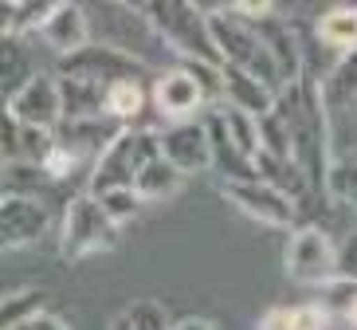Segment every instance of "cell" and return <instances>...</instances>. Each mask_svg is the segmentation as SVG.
I'll return each instance as SVG.
<instances>
[{
	"label": "cell",
	"instance_id": "6da1fadb",
	"mask_svg": "<svg viewBox=\"0 0 357 330\" xmlns=\"http://www.w3.org/2000/svg\"><path fill=\"white\" fill-rule=\"evenodd\" d=\"M279 110H283L287 126H291V146H294V165L306 177L314 197L330 193V107L322 95V79L314 71H306L294 87H287L279 95Z\"/></svg>",
	"mask_w": 357,
	"mask_h": 330
},
{
	"label": "cell",
	"instance_id": "7a4b0ae2",
	"mask_svg": "<svg viewBox=\"0 0 357 330\" xmlns=\"http://www.w3.org/2000/svg\"><path fill=\"white\" fill-rule=\"evenodd\" d=\"M142 12H146L153 36L177 55V63L224 67L216 40H212L208 8H200L192 0H149V4H142Z\"/></svg>",
	"mask_w": 357,
	"mask_h": 330
},
{
	"label": "cell",
	"instance_id": "3957f363",
	"mask_svg": "<svg viewBox=\"0 0 357 330\" xmlns=\"http://www.w3.org/2000/svg\"><path fill=\"white\" fill-rule=\"evenodd\" d=\"M208 24H212V40H216V52H220L224 67H236V71H248L255 79H263L267 87H275L283 95V79H279V67H275L267 43L259 40L255 24L240 20L228 4H216L208 8Z\"/></svg>",
	"mask_w": 357,
	"mask_h": 330
},
{
	"label": "cell",
	"instance_id": "277c9868",
	"mask_svg": "<svg viewBox=\"0 0 357 330\" xmlns=\"http://www.w3.org/2000/svg\"><path fill=\"white\" fill-rule=\"evenodd\" d=\"M153 158H161V130L126 126L122 138L91 165L86 193H91V197H106V193H118V189H134L137 173L146 170Z\"/></svg>",
	"mask_w": 357,
	"mask_h": 330
},
{
	"label": "cell",
	"instance_id": "5b68a950",
	"mask_svg": "<svg viewBox=\"0 0 357 330\" xmlns=\"http://www.w3.org/2000/svg\"><path fill=\"white\" fill-rule=\"evenodd\" d=\"M118 244V224L106 216L102 201L91 193H75L67 201L63 224H59V260L63 264H79V260L95 256V252H110Z\"/></svg>",
	"mask_w": 357,
	"mask_h": 330
},
{
	"label": "cell",
	"instance_id": "8992f818",
	"mask_svg": "<svg viewBox=\"0 0 357 330\" xmlns=\"http://www.w3.org/2000/svg\"><path fill=\"white\" fill-rule=\"evenodd\" d=\"M283 267L294 283L322 287V283H330V279L337 276V244L330 240L326 228H318V224H298V228L287 236Z\"/></svg>",
	"mask_w": 357,
	"mask_h": 330
},
{
	"label": "cell",
	"instance_id": "52a82bcc",
	"mask_svg": "<svg viewBox=\"0 0 357 330\" xmlns=\"http://www.w3.org/2000/svg\"><path fill=\"white\" fill-rule=\"evenodd\" d=\"M55 75L98 83V87H114V83H130V79H146V59L118 52L110 43H91L83 52L67 55V59H55Z\"/></svg>",
	"mask_w": 357,
	"mask_h": 330
},
{
	"label": "cell",
	"instance_id": "ba28073f",
	"mask_svg": "<svg viewBox=\"0 0 357 330\" xmlns=\"http://www.w3.org/2000/svg\"><path fill=\"white\" fill-rule=\"evenodd\" d=\"M216 193H220L231 209H240L243 216H252V220H259V224L287 228V232L298 228V204H294L287 193L271 189L267 181H248V185H224V181H216Z\"/></svg>",
	"mask_w": 357,
	"mask_h": 330
},
{
	"label": "cell",
	"instance_id": "9c48e42d",
	"mask_svg": "<svg viewBox=\"0 0 357 330\" xmlns=\"http://www.w3.org/2000/svg\"><path fill=\"white\" fill-rule=\"evenodd\" d=\"M52 228L47 204L32 193H4L0 201V248L4 252H24V248L40 244Z\"/></svg>",
	"mask_w": 357,
	"mask_h": 330
},
{
	"label": "cell",
	"instance_id": "30bf717a",
	"mask_svg": "<svg viewBox=\"0 0 357 330\" xmlns=\"http://www.w3.org/2000/svg\"><path fill=\"white\" fill-rule=\"evenodd\" d=\"M4 114H12L16 122L36 126V130H59L63 118H67L63 114V87H59V75L40 71L32 83L4 107Z\"/></svg>",
	"mask_w": 357,
	"mask_h": 330
},
{
	"label": "cell",
	"instance_id": "8fae6325",
	"mask_svg": "<svg viewBox=\"0 0 357 330\" xmlns=\"http://www.w3.org/2000/svg\"><path fill=\"white\" fill-rule=\"evenodd\" d=\"M161 158L173 161L185 177L189 173L212 170V134L208 118H192V122H169L161 130Z\"/></svg>",
	"mask_w": 357,
	"mask_h": 330
},
{
	"label": "cell",
	"instance_id": "7c38bea8",
	"mask_svg": "<svg viewBox=\"0 0 357 330\" xmlns=\"http://www.w3.org/2000/svg\"><path fill=\"white\" fill-rule=\"evenodd\" d=\"M153 107L169 122H192L200 110L208 107V98H204L197 79L177 63V67H169V71L158 75V83H153Z\"/></svg>",
	"mask_w": 357,
	"mask_h": 330
},
{
	"label": "cell",
	"instance_id": "4fadbf2b",
	"mask_svg": "<svg viewBox=\"0 0 357 330\" xmlns=\"http://www.w3.org/2000/svg\"><path fill=\"white\" fill-rule=\"evenodd\" d=\"M255 32H259L263 43H267V52H271L275 67H279L283 91H287V87H294L306 71H310V67H306V52H303V36H298V28H294V24H287L279 12L255 24Z\"/></svg>",
	"mask_w": 357,
	"mask_h": 330
},
{
	"label": "cell",
	"instance_id": "5bb4252c",
	"mask_svg": "<svg viewBox=\"0 0 357 330\" xmlns=\"http://www.w3.org/2000/svg\"><path fill=\"white\" fill-rule=\"evenodd\" d=\"M40 36L55 52V59H67V55L91 47V12L83 4H71V0H55V8Z\"/></svg>",
	"mask_w": 357,
	"mask_h": 330
},
{
	"label": "cell",
	"instance_id": "9a60e30c",
	"mask_svg": "<svg viewBox=\"0 0 357 330\" xmlns=\"http://www.w3.org/2000/svg\"><path fill=\"white\" fill-rule=\"evenodd\" d=\"M122 130H126V122H118V118H110V114L75 118V122H63V126L55 130V142L63 149H71V153H79V158L98 161L106 149L122 138Z\"/></svg>",
	"mask_w": 357,
	"mask_h": 330
},
{
	"label": "cell",
	"instance_id": "2e32d148",
	"mask_svg": "<svg viewBox=\"0 0 357 330\" xmlns=\"http://www.w3.org/2000/svg\"><path fill=\"white\" fill-rule=\"evenodd\" d=\"M208 134H212V170L220 173L224 185H248V181H259L255 173V161L243 153L236 142H231L228 126H224V114L212 110L208 114Z\"/></svg>",
	"mask_w": 357,
	"mask_h": 330
},
{
	"label": "cell",
	"instance_id": "e0dca14e",
	"mask_svg": "<svg viewBox=\"0 0 357 330\" xmlns=\"http://www.w3.org/2000/svg\"><path fill=\"white\" fill-rule=\"evenodd\" d=\"M224 103L231 110H243L252 118H267L275 107H279V91L267 87L263 79L248 71H236V67H224Z\"/></svg>",
	"mask_w": 357,
	"mask_h": 330
},
{
	"label": "cell",
	"instance_id": "ac0fdd59",
	"mask_svg": "<svg viewBox=\"0 0 357 330\" xmlns=\"http://www.w3.org/2000/svg\"><path fill=\"white\" fill-rule=\"evenodd\" d=\"M322 95L330 114H337V110H354L357 114V52L337 55V63L322 79Z\"/></svg>",
	"mask_w": 357,
	"mask_h": 330
},
{
	"label": "cell",
	"instance_id": "d6986e66",
	"mask_svg": "<svg viewBox=\"0 0 357 330\" xmlns=\"http://www.w3.org/2000/svg\"><path fill=\"white\" fill-rule=\"evenodd\" d=\"M55 4H43V0H0V32L8 40H24L28 32H43V24L52 16Z\"/></svg>",
	"mask_w": 357,
	"mask_h": 330
},
{
	"label": "cell",
	"instance_id": "ffe728a7",
	"mask_svg": "<svg viewBox=\"0 0 357 330\" xmlns=\"http://www.w3.org/2000/svg\"><path fill=\"white\" fill-rule=\"evenodd\" d=\"M47 303L52 295L43 287H16L4 295L0 303V327L4 330H20V327H32L40 315H47Z\"/></svg>",
	"mask_w": 357,
	"mask_h": 330
},
{
	"label": "cell",
	"instance_id": "44dd1931",
	"mask_svg": "<svg viewBox=\"0 0 357 330\" xmlns=\"http://www.w3.org/2000/svg\"><path fill=\"white\" fill-rule=\"evenodd\" d=\"M36 75L40 71L32 67V59H28V52H24V43L4 36V52H0V95H4V107L20 95L24 87L32 83Z\"/></svg>",
	"mask_w": 357,
	"mask_h": 330
},
{
	"label": "cell",
	"instance_id": "7402d4cb",
	"mask_svg": "<svg viewBox=\"0 0 357 330\" xmlns=\"http://www.w3.org/2000/svg\"><path fill=\"white\" fill-rule=\"evenodd\" d=\"M181 185H185V173H181L173 161L153 158L146 170L137 173L134 193L142 197V201H169V197H177L181 193Z\"/></svg>",
	"mask_w": 357,
	"mask_h": 330
},
{
	"label": "cell",
	"instance_id": "603a6c76",
	"mask_svg": "<svg viewBox=\"0 0 357 330\" xmlns=\"http://www.w3.org/2000/svg\"><path fill=\"white\" fill-rule=\"evenodd\" d=\"M318 40H322V47H330V52H357V8L354 4H337V8H330L318 20Z\"/></svg>",
	"mask_w": 357,
	"mask_h": 330
},
{
	"label": "cell",
	"instance_id": "cb8c5ba5",
	"mask_svg": "<svg viewBox=\"0 0 357 330\" xmlns=\"http://www.w3.org/2000/svg\"><path fill=\"white\" fill-rule=\"evenodd\" d=\"M330 315L318 303H287V307H271L259 319V330H326Z\"/></svg>",
	"mask_w": 357,
	"mask_h": 330
},
{
	"label": "cell",
	"instance_id": "d4e9b609",
	"mask_svg": "<svg viewBox=\"0 0 357 330\" xmlns=\"http://www.w3.org/2000/svg\"><path fill=\"white\" fill-rule=\"evenodd\" d=\"M146 83L142 79H130V83H114L110 91H106V114L118 118V122H134L137 114H146Z\"/></svg>",
	"mask_w": 357,
	"mask_h": 330
},
{
	"label": "cell",
	"instance_id": "484cf974",
	"mask_svg": "<svg viewBox=\"0 0 357 330\" xmlns=\"http://www.w3.org/2000/svg\"><path fill=\"white\" fill-rule=\"evenodd\" d=\"M259 153H267V158H275V161H294L291 126H287V118L279 107L267 118H259Z\"/></svg>",
	"mask_w": 357,
	"mask_h": 330
},
{
	"label": "cell",
	"instance_id": "4316f807",
	"mask_svg": "<svg viewBox=\"0 0 357 330\" xmlns=\"http://www.w3.org/2000/svg\"><path fill=\"white\" fill-rule=\"evenodd\" d=\"M318 307L334 319V315H342V319H349L357 310V279L349 276H334L330 283H322L318 287Z\"/></svg>",
	"mask_w": 357,
	"mask_h": 330
},
{
	"label": "cell",
	"instance_id": "83f0119b",
	"mask_svg": "<svg viewBox=\"0 0 357 330\" xmlns=\"http://www.w3.org/2000/svg\"><path fill=\"white\" fill-rule=\"evenodd\" d=\"M220 114H224V126H228L231 142H236V146L255 161V158H259V118L243 114V110H231V107H224Z\"/></svg>",
	"mask_w": 357,
	"mask_h": 330
},
{
	"label": "cell",
	"instance_id": "f1b7e54d",
	"mask_svg": "<svg viewBox=\"0 0 357 330\" xmlns=\"http://www.w3.org/2000/svg\"><path fill=\"white\" fill-rule=\"evenodd\" d=\"M326 197H334L337 204H346V209L357 213V158L334 161V170H330V193Z\"/></svg>",
	"mask_w": 357,
	"mask_h": 330
},
{
	"label": "cell",
	"instance_id": "f546056e",
	"mask_svg": "<svg viewBox=\"0 0 357 330\" xmlns=\"http://www.w3.org/2000/svg\"><path fill=\"white\" fill-rule=\"evenodd\" d=\"M126 319L134 330H173L177 322H169L165 307H161L158 299H134L126 307Z\"/></svg>",
	"mask_w": 357,
	"mask_h": 330
},
{
	"label": "cell",
	"instance_id": "4dcf8cb0",
	"mask_svg": "<svg viewBox=\"0 0 357 330\" xmlns=\"http://www.w3.org/2000/svg\"><path fill=\"white\" fill-rule=\"evenodd\" d=\"M98 201H102L106 216H110V220H114L118 228H122V224H126V220H134V216L142 213V209H146V201H142V197H137L134 189H118V193H106V197H98Z\"/></svg>",
	"mask_w": 357,
	"mask_h": 330
},
{
	"label": "cell",
	"instance_id": "1f68e13d",
	"mask_svg": "<svg viewBox=\"0 0 357 330\" xmlns=\"http://www.w3.org/2000/svg\"><path fill=\"white\" fill-rule=\"evenodd\" d=\"M228 8L248 24H259V20H267V16H275V4H267V0H236Z\"/></svg>",
	"mask_w": 357,
	"mask_h": 330
},
{
	"label": "cell",
	"instance_id": "d6a6232c",
	"mask_svg": "<svg viewBox=\"0 0 357 330\" xmlns=\"http://www.w3.org/2000/svg\"><path fill=\"white\" fill-rule=\"evenodd\" d=\"M337 276H349L357 279V228L337 244Z\"/></svg>",
	"mask_w": 357,
	"mask_h": 330
},
{
	"label": "cell",
	"instance_id": "836d02e7",
	"mask_svg": "<svg viewBox=\"0 0 357 330\" xmlns=\"http://www.w3.org/2000/svg\"><path fill=\"white\" fill-rule=\"evenodd\" d=\"M20 330H71V327H67V322L59 319V315H52V310H47V315H40V319H36L32 327H20Z\"/></svg>",
	"mask_w": 357,
	"mask_h": 330
},
{
	"label": "cell",
	"instance_id": "e575fe53",
	"mask_svg": "<svg viewBox=\"0 0 357 330\" xmlns=\"http://www.w3.org/2000/svg\"><path fill=\"white\" fill-rule=\"evenodd\" d=\"M173 330H216V327H212L208 319H197V315H189V319H181Z\"/></svg>",
	"mask_w": 357,
	"mask_h": 330
},
{
	"label": "cell",
	"instance_id": "d590c367",
	"mask_svg": "<svg viewBox=\"0 0 357 330\" xmlns=\"http://www.w3.org/2000/svg\"><path fill=\"white\" fill-rule=\"evenodd\" d=\"M106 330H134V327H130L126 310H122V315H114V319H110V327H106Z\"/></svg>",
	"mask_w": 357,
	"mask_h": 330
},
{
	"label": "cell",
	"instance_id": "8d00e7d4",
	"mask_svg": "<svg viewBox=\"0 0 357 330\" xmlns=\"http://www.w3.org/2000/svg\"><path fill=\"white\" fill-rule=\"evenodd\" d=\"M346 322H349V327H357V310H354V315H349V319H346Z\"/></svg>",
	"mask_w": 357,
	"mask_h": 330
},
{
	"label": "cell",
	"instance_id": "74e56055",
	"mask_svg": "<svg viewBox=\"0 0 357 330\" xmlns=\"http://www.w3.org/2000/svg\"><path fill=\"white\" fill-rule=\"evenodd\" d=\"M354 118H357V114H354Z\"/></svg>",
	"mask_w": 357,
	"mask_h": 330
}]
</instances>
